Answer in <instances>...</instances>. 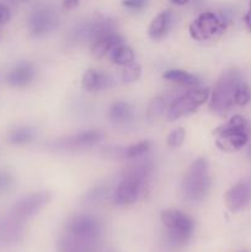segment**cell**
<instances>
[{
	"instance_id": "6da1fadb",
	"label": "cell",
	"mask_w": 251,
	"mask_h": 252,
	"mask_svg": "<svg viewBox=\"0 0 251 252\" xmlns=\"http://www.w3.org/2000/svg\"><path fill=\"white\" fill-rule=\"evenodd\" d=\"M150 171H152V162L134 165L132 169L128 170L115 191L113 202L116 206L125 207L135 203L142 191L143 182Z\"/></svg>"
},
{
	"instance_id": "7a4b0ae2",
	"label": "cell",
	"mask_w": 251,
	"mask_h": 252,
	"mask_svg": "<svg viewBox=\"0 0 251 252\" xmlns=\"http://www.w3.org/2000/svg\"><path fill=\"white\" fill-rule=\"evenodd\" d=\"M211 189V179L208 175V162L203 158L197 159L185 175L182 182V193L188 203L202 202Z\"/></svg>"
},
{
	"instance_id": "3957f363",
	"label": "cell",
	"mask_w": 251,
	"mask_h": 252,
	"mask_svg": "<svg viewBox=\"0 0 251 252\" xmlns=\"http://www.w3.org/2000/svg\"><path fill=\"white\" fill-rule=\"evenodd\" d=\"M241 83L240 74L235 69L226 70L214 85L209 95V107L214 112L228 111L235 103V93Z\"/></svg>"
},
{
	"instance_id": "277c9868",
	"label": "cell",
	"mask_w": 251,
	"mask_h": 252,
	"mask_svg": "<svg viewBox=\"0 0 251 252\" xmlns=\"http://www.w3.org/2000/svg\"><path fill=\"white\" fill-rule=\"evenodd\" d=\"M161 221L167 229V243L172 248L184 246L193 233L194 221L187 214L177 209H166L161 212Z\"/></svg>"
},
{
	"instance_id": "5b68a950",
	"label": "cell",
	"mask_w": 251,
	"mask_h": 252,
	"mask_svg": "<svg viewBox=\"0 0 251 252\" xmlns=\"http://www.w3.org/2000/svg\"><path fill=\"white\" fill-rule=\"evenodd\" d=\"M209 98L208 89L194 88L182 94L177 98L172 101L167 111V118L170 121L179 120L184 116L194 112L199 106L203 105Z\"/></svg>"
},
{
	"instance_id": "8992f818",
	"label": "cell",
	"mask_w": 251,
	"mask_h": 252,
	"mask_svg": "<svg viewBox=\"0 0 251 252\" xmlns=\"http://www.w3.org/2000/svg\"><path fill=\"white\" fill-rule=\"evenodd\" d=\"M225 29V24L217 14L211 11L202 12L196 20L189 25V34L196 41H206L214 34Z\"/></svg>"
},
{
	"instance_id": "52a82bcc",
	"label": "cell",
	"mask_w": 251,
	"mask_h": 252,
	"mask_svg": "<svg viewBox=\"0 0 251 252\" xmlns=\"http://www.w3.org/2000/svg\"><path fill=\"white\" fill-rule=\"evenodd\" d=\"M49 199H51V194L48 192H38V193H32L24 197L12 207L10 218L14 219L17 223H22L34 216L42 207L46 206Z\"/></svg>"
},
{
	"instance_id": "ba28073f",
	"label": "cell",
	"mask_w": 251,
	"mask_h": 252,
	"mask_svg": "<svg viewBox=\"0 0 251 252\" xmlns=\"http://www.w3.org/2000/svg\"><path fill=\"white\" fill-rule=\"evenodd\" d=\"M58 25V15L51 7H37L31 14L29 20V26L33 36H44L48 34Z\"/></svg>"
},
{
	"instance_id": "9c48e42d",
	"label": "cell",
	"mask_w": 251,
	"mask_h": 252,
	"mask_svg": "<svg viewBox=\"0 0 251 252\" xmlns=\"http://www.w3.org/2000/svg\"><path fill=\"white\" fill-rule=\"evenodd\" d=\"M251 201V177L241 180L226 191L224 202L230 212H238Z\"/></svg>"
},
{
	"instance_id": "30bf717a",
	"label": "cell",
	"mask_w": 251,
	"mask_h": 252,
	"mask_svg": "<svg viewBox=\"0 0 251 252\" xmlns=\"http://www.w3.org/2000/svg\"><path fill=\"white\" fill-rule=\"evenodd\" d=\"M102 139V133L98 130H85L76 135L63 138L56 143L57 149H78V148L93 147Z\"/></svg>"
},
{
	"instance_id": "8fae6325",
	"label": "cell",
	"mask_w": 251,
	"mask_h": 252,
	"mask_svg": "<svg viewBox=\"0 0 251 252\" xmlns=\"http://www.w3.org/2000/svg\"><path fill=\"white\" fill-rule=\"evenodd\" d=\"M34 78V66L29 62H21L10 70L7 74L6 81L9 85L15 88L27 86Z\"/></svg>"
},
{
	"instance_id": "7c38bea8",
	"label": "cell",
	"mask_w": 251,
	"mask_h": 252,
	"mask_svg": "<svg viewBox=\"0 0 251 252\" xmlns=\"http://www.w3.org/2000/svg\"><path fill=\"white\" fill-rule=\"evenodd\" d=\"M81 85L86 91L95 93V91L105 90L112 85V79L107 74L101 73L95 69H89L84 73L81 79Z\"/></svg>"
},
{
	"instance_id": "4fadbf2b",
	"label": "cell",
	"mask_w": 251,
	"mask_h": 252,
	"mask_svg": "<svg viewBox=\"0 0 251 252\" xmlns=\"http://www.w3.org/2000/svg\"><path fill=\"white\" fill-rule=\"evenodd\" d=\"M174 21V14L171 10H164L152 20L148 30V34L152 39H160L167 34Z\"/></svg>"
},
{
	"instance_id": "5bb4252c",
	"label": "cell",
	"mask_w": 251,
	"mask_h": 252,
	"mask_svg": "<svg viewBox=\"0 0 251 252\" xmlns=\"http://www.w3.org/2000/svg\"><path fill=\"white\" fill-rule=\"evenodd\" d=\"M250 133L249 132H234L226 134L217 135L216 144L223 152L233 153L241 149L249 142Z\"/></svg>"
},
{
	"instance_id": "9a60e30c",
	"label": "cell",
	"mask_w": 251,
	"mask_h": 252,
	"mask_svg": "<svg viewBox=\"0 0 251 252\" xmlns=\"http://www.w3.org/2000/svg\"><path fill=\"white\" fill-rule=\"evenodd\" d=\"M123 43V38L116 32H111V33L103 34V36L98 37L94 41L93 47H91V52L93 56L96 58L101 59L106 56L107 53L112 52L113 48Z\"/></svg>"
},
{
	"instance_id": "2e32d148",
	"label": "cell",
	"mask_w": 251,
	"mask_h": 252,
	"mask_svg": "<svg viewBox=\"0 0 251 252\" xmlns=\"http://www.w3.org/2000/svg\"><path fill=\"white\" fill-rule=\"evenodd\" d=\"M108 116L116 125H126L133 120L134 112L129 103L125 102V101H117L110 107Z\"/></svg>"
},
{
	"instance_id": "e0dca14e",
	"label": "cell",
	"mask_w": 251,
	"mask_h": 252,
	"mask_svg": "<svg viewBox=\"0 0 251 252\" xmlns=\"http://www.w3.org/2000/svg\"><path fill=\"white\" fill-rule=\"evenodd\" d=\"M234 132H251V125L246 118H244L243 116L235 115L225 123V125L220 126V127L217 128L213 132V134L220 135V134H226V133H234Z\"/></svg>"
},
{
	"instance_id": "ac0fdd59",
	"label": "cell",
	"mask_w": 251,
	"mask_h": 252,
	"mask_svg": "<svg viewBox=\"0 0 251 252\" xmlns=\"http://www.w3.org/2000/svg\"><path fill=\"white\" fill-rule=\"evenodd\" d=\"M162 78L165 80L172 81V83L182 86H197V84H198L197 76L188 73V71L181 70V69H170L162 74Z\"/></svg>"
},
{
	"instance_id": "d6986e66",
	"label": "cell",
	"mask_w": 251,
	"mask_h": 252,
	"mask_svg": "<svg viewBox=\"0 0 251 252\" xmlns=\"http://www.w3.org/2000/svg\"><path fill=\"white\" fill-rule=\"evenodd\" d=\"M111 61L117 65H128L134 61V52L127 44H120L111 52Z\"/></svg>"
},
{
	"instance_id": "ffe728a7",
	"label": "cell",
	"mask_w": 251,
	"mask_h": 252,
	"mask_svg": "<svg viewBox=\"0 0 251 252\" xmlns=\"http://www.w3.org/2000/svg\"><path fill=\"white\" fill-rule=\"evenodd\" d=\"M152 143L149 140H142V142L134 143L126 149H122V157L125 159H138L143 155L148 154L150 150Z\"/></svg>"
},
{
	"instance_id": "44dd1931",
	"label": "cell",
	"mask_w": 251,
	"mask_h": 252,
	"mask_svg": "<svg viewBox=\"0 0 251 252\" xmlns=\"http://www.w3.org/2000/svg\"><path fill=\"white\" fill-rule=\"evenodd\" d=\"M34 138V130L31 127H19L12 130L9 135V142L11 144L21 145L27 144Z\"/></svg>"
},
{
	"instance_id": "7402d4cb",
	"label": "cell",
	"mask_w": 251,
	"mask_h": 252,
	"mask_svg": "<svg viewBox=\"0 0 251 252\" xmlns=\"http://www.w3.org/2000/svg\"><path fill=\"white\" fill-rule=\"evenodd\" d=\"M165 108H166V100L161 96L154 97L149 102L147 108V118L150 123H154L160 116L164 113Z\"/></svg>"
},
{
	"instance_id": "603a6c76",
	"label": "cell",
	"mask_w": 251,
	"mask_h": 252,
	"mask_svg": "<svg viewBox=\"0 0 251 252\" xmlns=\"http://www.w3.org/2000/svg\"><path fill=\"white\" fill-rule=\"evenodd\" d=\"M140 75H142V66L138 63H130L125 66L122 70V81L126 84L134 83V81L139 80Z\"/></svg>"
},
{
	"instance_id": "cb8c5ba5",
	"label": "cell",
	"mask_w": 251,
	"mask_h": 252,
	"mask_svg": "<svg viewBox=\"0 0 251 252\" xmlns=\"http://www.w3.org/2000/svg\"><path fill=\"white\" fill-rule=\"evenodd\" d=\"M251 100V88L249 84L241 81L235 93V105L246 106Z\"/></svg>"
},
{
	"instance_id": "d4e9b609",
	"label": "cell",
	"mask_w": 251,
	"mask_h": 252,
	"mask_svg": "<svg viewBox=\"0 0 251 252\" xmlns=\"http://www.w3.org/2000/svg\"><path fill=\"white\" fill-rule=\"evenodd\" d=\"M185 135H186V133H185L184 128H181V127L175 128L174 130H171V133L169 134V137H167V140H166L167 145H170V147H172V148L180 147V145L184 143Z\"/></svg>"
},
{
	"instance_id": "484cf974",
	"label": "cell",
	"mask_w": 251,
	"mask_h": 252,
	"mask_svg": "<svg viewBox=\"0 0 251 252\" xmlns=\"http://www.w3.org/2000/svg\"><path fill=\"white\" fill-rule=\"evenodd\" d=\"M122 5L129 10H140L147 5V0H123Z\"/></svg>"
},
{
	"instance_id": "4316f807",
	"label": "cell",
	"mask_w": 251,
	"mask_h": 252,
	"mask_svg": "<svg viewBox=\"0 0 251 252\" xmlns=\"http://www.w3.org/2000/svg\"><path fill=\"white\" fill-rule=\"evenodd\" d=\"M12 185L11 175L6 172H0V191H5Z\"/></svg>"
},
{
	"instance_id": "83f0119b",
	"label": "cell",
	"mask_w": 251,
	"mask_h": 252,
	"mask_svg": "<svg viewBox=\"0 0 251 252\" xmlns=\"http://www.w3.org/2000/svg\"><path fill=\"white\" fill-rule=\"evenodd\" d=\"M10 16H11V14H10L9 7L0 2V25L6 24L10 20Z\"/></svg>"
},
{
	"instance_id": "f1b7e54d",
	"label": "cell",
	"mask_w": 251,
	"mask_h": 252,
	"mask_svg": "<svg viewBox=\"0 0 251 252\" xmlns=\"http://www.w3.org/2000/svg\"><path fill=\"white\" fill-rule=\"evenodd\" d=\"M79 5V0H63V7L66 10L75 9Z\"/></svg>"
},
{
	"instance_id": "f546056e",
	"label": "cell",
	"mask_w": 251,
	"mask_h": 252,
	"mask_svg": "<svg viewBox=\"0 0 251 252\" xmlns=\"http://www.w3.org/2000/svg\"><path fill=\"white\" fill-rule=\"evenodd\" d=\"M244 21H245L246 27H248L249 31H251V0H250V9L246 12L245 17H244Z\"/></svg>"
},
{
	"instance_id": "4dcf8cb0",
	"label": "cell",
	"mask_w": 251,
	"mask_h": 252,
	"mask_svg": "<svg viewBox=\"0 0 251 252\" xmlns=\"http://www.w3.org/2000/svg\"><path fill=\"white\" fill-rule=\"evenodd\" d=\"M188 1L189 0H171L172 4H175V5H185V4H187Z\"/></svg>"
},
{
	"instance_id": "1f68e13d",
	"label": "cell",
	"mask_w": 251,
	"mask_h": 252,
	"mask_svg": "<svg viewBox=\"0 0 251 252\" xmlns=\"http://www.w3.org/2000/svg\"><path fill=\"white\" fill-rule=\"evenodd\" d=\"M249 154L251 155V145H250V149H249Z\"/></svg>"
}]
</instances>
